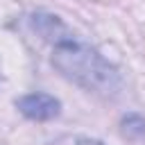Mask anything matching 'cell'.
<instances>
[{"instance_id": "obj_1", "label": "cell", "mask_w": 145, "mask_h": 145, "mask_svg": "<svg viewBox=\"0 0 145 145\" xmlns=\"http://www.w3.org/2000/svg\"><path fill=\"white\" fill-rule=\"evenodd\" d=\"M18 109L23 116H27L29 120H52L54 116H59V100L48 95V93H29L23 95L18 102Z\"/></svg>"}, {"instance_id": "obj_2", "label": "cell", "mask_w": 145, "mask_h": 145, "mask_svg": "<svg viewBox=\"0 0 145 145\" xmlns=\"http://www.w3.org/2000/svg\"><path fill=\"white\" fill-rule=\"evenodd\" d=\"M79 145H102L100 140H88V138H84V140H79Z\"/></svg>"}]
</instances>
